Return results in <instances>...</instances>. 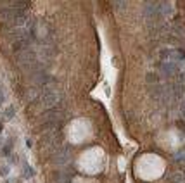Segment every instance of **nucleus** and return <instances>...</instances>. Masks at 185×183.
<instances>
[{
    "label": "nucleus",
    "instance_id": "f257e3e1",
    "mask_svg": "<svg viewBox=\"0 0 185 183\" xmlns=\"http://www.w3.org/2000/svg\"><path fill=\"white\" fill-rule=\"evenodd\" d=\"M61 140H62V137L59 135V131L52 130V131H47V133L42 135L38 145H40L43 150H48L50 154H54L61 147Z\"/></svg>",
    "mask_w": 185,
    "mask_h": 183
},
{
    "label": "nucleus",
    "instance_id": "f03ea898",
    "mask_svg": "<svg viewBox=\"0 0 185 183\" xmlns=\"http://www.w3.org/2000/svg\"><path fill=\"white\" fill-rule=\"evenodd\" d=\"M61 99H62V95H61L57 90L43 88V92H42L38 102H40L42 105H45V107H48V109H56V105L61 102Z\"/></svg>",
    "mask_w": 185,
    "mask_h": 183
},
{
    "label": "nucleus",
    "instance_id": "7ed1b4c3",
    "mask_svg": "<svg viewBox=\"0 0 185 183\" xmlns=\"http://www.w3.org/2000/svg\"><path fill=\"white\" fill-rule=\"evenodd\" d=\"M38 57V54H37V50L33 49V47H26L24 50H21V52L18 54V66H21V67H24V69H28V67H33V64H37L35 62V59Z\"/></svg>",
    "mask_w": 185,
    "mask_h": 183
},
{
    "label": "nucleus",
    "instance_id": "20e7f679",
    "mask_svg": "<svg viewBox=\"0 0 185 183\" xmlns=\"http://www.w3.org/2000/svg\"><path fill=\"white\" fill-rule=\"evenodd\" d=\"M71 161V147L69 145H61L56 152L52 154V162L56 166H66Z\"/></svg>",
    "mask_w": 185,
    "mask_h": 183
},
{
    "label": "nucleus",
    "instance_id": "39448f33",
    "mask_svg": "<svg viewBox=\"0 0 185 183\" xmlns=\"http://www.w3.org/2000/svg\"><path fill=\"white\" fill-rule=\"evenodd\" d=\"M159 71L163 73L164 76H168V78H173L175 75H178L180 73V69H178V64L175 62H161L159 64Z\"/></svg>",
    "mask_w": 185,
    "mask_h": 183
},
{
    "label": "nucleus",
    "instance_id": "423d86ee",
    "mask_svg": "<svg viewBox=\"0 0 185 183\" xmlns=\"http://www.w3.org/2000/svg\"><path fill=\"white\" fill-rule=\"evenodd\" d=\"M159 12H161V17H166L173 12V4L170 2H159Z\"/></svg>",
    "mask_w": 185,
    "mask_h": 183
},
{
    "label": "nucleus",
    "instance_id": "0eeeda50",
    "mask_svg": "<svg viewBox=\"0 0 185 183\" xmlns=\"http://www.w3.org/2000/svg\"><path fill=\"white\" fill-rule=\"evenodd\" d=\"M168 183H185V173H173L168 176Z\"/></svg>",
    "mask_w": 185,
    "mask_h": 183
},
{
    "label": "nucleus",
    "instance_id": "6e6552de",
    "mask_svg": "<svg viewBox=\"0 0 185 183\" xmlns=\"http://www.w3.org/2000/svg\"><path fill=\"white\" fill-rule=\"evenodd\" d=\"M14 114H16L14 107H7V109H5V112H4L5 119H12V118H14Z\"/></svg>",
    "mask_w": 185,
    "mask_h": 183
},
{
    "label": "nucleus",
    "instance_id": "1a4fd4ad",
    "mask_svg": "<svg viewBox=\"0 0 185 183\" xmlns=\"http://www.w3.org/2000/svg\"><path fill=\"white\" fill-rule=\"evenodd\" d=\"M31 176H35V169L30 166H24V178H31Z\"/></svg>",
    "mask_w": 185,
    "mask_h": 183
},
{
    "label": "nucleus",
    "instance_id": "9d476101",
    "mask_svg": "<svg viewBox=\"0 0 185 183\" xmlns=\"http://www.w3.org/2000/svg\"><path fill=\"white\" fill-rule=\"evenodd\" d=\"M175 161H178V162H185V150H182V152H178L177 156H175Z\"/></svg>",
    "mask_w": 185,
    "mask_h": 183
},
{
    "label": "nucleus",
    "instance_id": "9b49d317",
    "mask_svg": "<svg viewBox=\"0 0 185 183\" xmlns=\"http://www.w3.org/2000/svg\"><path fill=\"white\" fill-rule=\"evenodd\" d=\"M180 114H182V118H185V97H183V100L180 102Z\"/></svg>",
    "mask_w": 185,
    "mask_h": 183
},
{
    "label": "nucleus",
    "instance_id": "f8f14e48",
    "mask_svg": "<svg viewBox=\"0 0 185 183\" xmlns=\"http://www.w3.org/2000/svg\"><path fill=\"white\" fill-rule=\"evenodd\" d=\"M2 154H4V156H9V154H11V143L4 145V149H2Z\"/></svg>",
    "mask_w": 185,
    "mask_h": 183
},
{
    "label": "nucleus",
    "instance_id": "ddd939ff",
    "mask_svg": "<svg viewBox=\"0 0 185 183\" xmlns=\"http://www.w3.org/2000/svg\"><path fill=\"white\" fill-rule=\"evenodd\" d=\"M147 81H149V83L158 81V79H156V75H154V73H149V75H147Z\"/></svg>",
    "mask_w": 185,
    "mask_h": 183
},
{
    "label": "nucleus",
    "instance_id": "4468645a",
    "mask_svg": "<svg viewBox=\"0 0 185 183\" xmlns=\"http://www.w3.org/2000/svg\"><path fill=\"white\" fill-rule=\"evenodd\" d=\"M0 175H2V176H7L9 175V168H7V166H5V168H4V166L0 168Z\"/></svg>",
    "mask_w": 185,
    "mask_h": 183
},
{
    "label": "nucleus",
    "instance_id": "2eb2a0df",
    "mask_svg": "<svg viewBox=\"0 0 185 183\" xmlns=\"http://www.w3.org/2000/svg\"><path fill=\"white\" fill-rule=\"evenodd\" d=\"M5 102V94H4V90L0 88V104H4Z\"/></svg>",
    "mask_w": 185,
    "mask_h": 183
},
{
    "label": "nucleus",
    "instance_id": "dca6fc26",
    "mask_svg": "<svg viewBox=\"0 0 185 183\" xmlns=\"http://www.w3.org/2000/svg\"><path fill=\"white\" fill-rule=\"evenodd\" d=\"M112 5H114V7H125V2H114V4H112Z\"/></svg>",
    "mask_w": 185,
    "mask_h": 183
},
{
    "label": "nucleus",
    "instance_id": "f3484780",
    "mask_svg": "<svg viewBox=\"0 0 185 183\" xmlns=\"http://www.w3.org/2000/svg\"><path fill=\"white\" fill-rule=\"evenodd\" d=\"M0 131H2V124H0Z\"/></svg>",
    "mask_w": 185,
    "mask_h": 183
}]
</instances>
